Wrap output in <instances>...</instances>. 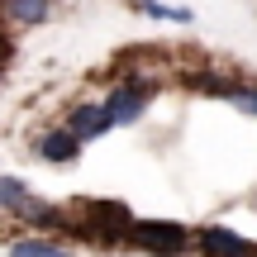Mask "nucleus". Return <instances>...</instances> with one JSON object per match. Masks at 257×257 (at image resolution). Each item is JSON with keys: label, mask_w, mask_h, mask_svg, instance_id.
Instances as JSON below:
<instances>
[{"label": "nucleus", "mask_w": 257, "mask_h": 257, "mask_svg": "<svg viewBox=\"0 0 257 257\" xmlns=\"http://www.w3.org/2000/svg\"><path fill=\"white\" fill-rule=\"evenodd\" d=\"M0 210H5V214H15V219H24V224H38V229L67 224V214L57 210V205L38 200V195L29 191L24 181H15V176H0Z\"/></svg>", "instance_id": "nucleus-1"}, {"label": "nucleus", "mask_w": 257, "mask_h": 257, "mask_svg": "<svg viewBox=\"0 0 257 257\" xmlns=\"http://www.w3.org/2000/svg\"><path fill=\"white\" fill-rule=\"evenodd\" d=\"M128 243H138V248L153 252V257H181L191 248V233L181 224H167V219H134Z\"/></svg>", "instance_id": "nucleus-2"}, {"label": "nucleus", "mask_w": 257, "mask_h": 257, "mask_svg": "<svg viewBox=\"0 0 257 257\" xmlns=\"http://www.w3.org/2000/svg\"><path fill=\"white\" fill-rule=\"evenodd\" d=\"M105 114H110V124H138V114L153 105V86H138V81H119L110 95H105Z\"/></svg>", "instance_id": "nucleus-3"}, {"label": "nucleus", "mask_w": 257, "mask_h": 257, "mask_svg": "<svg viewBox=\"0 0 257 257\" xmlns=\"http://www.w3.org/2000/svg\"><path fill=\"white\" fill-rule=\"evenodd\" d=\"M191 243H195L205 257H257V243H248L243 233H233L229 224H205Z\"/></svg>", "instance_id": "nucleus-4"}, {"label": "nucleus", "mask_w": 257, "mask_h": 257, "mask_svg": "<svg viewBox=\"0 0 257 257\" xmlns=\"http://www.w3.org/2000/svg\"><path fill=\"white\" fill-rule=\"evenodd\" d=\"M67 134L76 138V143H91V138H100V134H110V114H105V105L100 100H81V105H72L67 110Z\"/></svg>", "instance_id": "nucleus-5"}, {"label": "nucleus", "mask_w": 257, "mask_h": 257, "mask_svg": "<svg viewBox=\"0 0 257 257\" xmlns=\"http://www.w3.org/2000/svg\"><path fill=\"white\" fill-rule=\"evenodd\" d=\"M34 153L43 157V162H53V167H72L76 157H81V143H76L67 128H48V134L34 143Z\"/></svg>", "instance_id": "nucleus-6"}, {"label": "nucleus", "mask_w": 257, "mask_h": 257, "mask_svg": "<svg viewBox=\"0 0 257 257\" xmlns=\"http://www.w3.org/2000/svg\"><path fill=\"white\" fill-rule=\"evenodd\" d=\"M0 15L15 29H38L53 19V0H0Z\"/></svg>", "instance_id": "nucleus-7"}, {"label": "nucleus", "mask_w": 257, "mask_h": 257, "mask_svg": "<svg viewBox=\"0 0 257 257\" xmlns=\"http://www.w3.org/2000/svg\"><path fill=\"white\" fill-rule=\"evenodd\" d=\"M10 257H72V248L67 243H57V238H15L10 243Z\"/></svg>", "instance_id": "nucleus-8"}, {"label": "nucleus", "mask_w": 257, "mask_h": 257, "mask_svg": "<svg viewBox=\"0 0 257 257\" xmlns=\"http://www.w3.org/2000/svg\"><path fill=\"white\" fill-rule=\"evenodd\" d=\"M205 91H210V95H224V100H229L233 110H243V114H257V86H224V81H205Z\"/></svg>", "instance_id": "nucleus-9"}, {"label": "nucleus", "mask_w": 257, "mask_h": 257, "mask_svg": "<svg viewBox=\"0 0 257 257\" xmlns=\"http://www.w3.org/2000/svg\"><path fill=\"white\" fill-rule=\"evenodd\" d=\"M138 10L153 15V19H167V24H186V19H191V10H181V5H157V0H138Z\"/></svg>", "instance_id": "nucleus-10"}]
</instances>
